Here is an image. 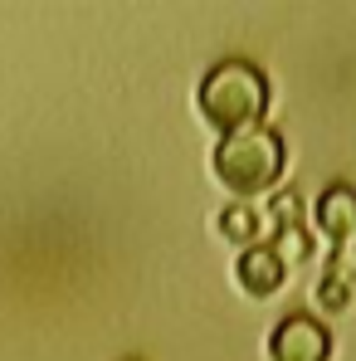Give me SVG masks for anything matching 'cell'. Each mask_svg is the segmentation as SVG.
<instances>
[{
  "mask_svg": "<svg viewBox=\"0 0 356 361\" xmlns=\"http://www.w3.org/2000/svg\"><path fill=\"white\" fill-rule=\"evenodd\" d=\"M195 108L215 132H249L264 127L269 113V78L249 59H220L195 88Z\"/></svg>",
  "mask_w": 356,
  "mask_h": 361,
  "instance_id": "1",
  "label": "cell"
},
{
  "mask_svg": "<svg viewBox=\"0 0 356 361\" xmlns=\"http://www.w3.org/2000/svg\"><path fill=\"white\" fill-rule=\"evenodd\" d=\"M283 161H288V147H283V137L274 127L230 132L215 147V176H220L225 190H235L239 200L274 190L278 176H283Z\"/></svg>",
  "mask_w": 356,
  "mask_h": 361,
  "instance_id": "2",
  "label": "cell"
},
{
  "mask_svg": "<svg viewBox=\"0 0 356 361\" xmlns=\"http://www.w3.org/2000/svg\"><path fill=\"white\" fill-rule=\"evenodd\" d=\"M269 357L274 361H327L332 357V332H327L317 317L293 312V317H283V322L274 327Z\"/></svg>",
  "mask_w": 356,
  "mask_h": 361,
  "instance_id": "3",
  "label": "cell"
},
{
  "mask_svg": "<svg viewBox=\"0 0 356 361\" xmlns=\"http://www.w3.org/2000/svg\"><path fill=\"white\" fill-rule=\"evenodd\" d=\"M312 220H317V230L337 244V249H347V244L356 240V190L352 185L322 190V200L312 205Z\"/></svg>",
  "mask_w": 356,
  "mask_h": 361,
  "instance_id": "4",
  "label": "cell"
},
{
  "mask_svg": "<svg viewBox=\"0 0 356 361\" xmlns=\"http://www.w3.org/2000/svg\"><path fill=\"white\" fill-rule=\"evenodd\" d=\"M283 264H278V254L269 249V244H254V249H244L235 264V279L239 288L249 293V298H269V293H278L283 288Z\"/></svg>",
  "mask_w": 356,
  "mask_h": 361,
  "instance_id": "5",
  "label": "cell"
},
{
  "mask_svg": "<svg viewBox=\"0 0 356 361\" xmlns=\"http://www.w3.org/2000/svg\"><path fill=\"white\" fill-rule=\"evenodd\" d=\"M352 302V274H347V264L337 259L327 274H322V283H317V307L322 312H342Z\"/></svg>",
  "mask_w": 356,
  "mask_h": 361,
  "instance_id": "6",
  "label": "cell"
},
{
  "mask_svg": "<svg viewBox=\"0 0 356 361\" xmlns=\"http://www.w3.org/2000/svg\"><path fill=\"white\" fill-rule=\"evenodd\" d=\"M220 235L254 249V240H259V210L254 205H225L220 210Z\"/></svg>",
  "mask_w": 356,
  "mask_h": 361,
  "instance_id": "7",
  "label": "cell"
},
{
  "mask_svg": "<svg viewBox=\"0 0 356 361\" xmlns=\"http://www.w3.org/2000/svg\"><path fill=\"white\" fill-rule=\"evenodd\" d=\"M269 249L278 254V264H283V269H293V264H307V259H312V235H307L302 225H288V230H278V235H274Z\"/></svg>",
  "mask_w": 356,
  "mask_h": 361,
  "instance_id": "8",
  "label": "cell"
},
{
  "mask_svg": "<svg viewBox=\"0 0 356 361\" xmlns=\"http://www.w3.org/2000/svg\"><path fill=\"white\" fill-rule=\"evenodd\" d=\"M269 215H274V225H278V230H288V225H302V200H297V190H278Z\"/></svg>",
  "mask_w": 356,
  "mask_h": 361,
  "instance_id": "9",
  "label": "cell"
}]
</instances>
